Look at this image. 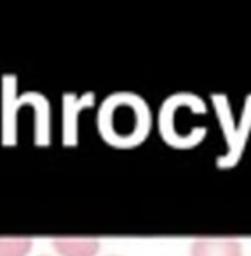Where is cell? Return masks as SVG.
Wrapping results in <instances>:
<instances>
[{"label": "cell", "mask_w": 251, "mask_h": 256, "mask_svg": "<svg viewBox=\"0 0 251 256\" xmlns=\"http://www.w3.org/2000/svg\"><path fill=\"white\" fill-rule=\"evenodd\" d=\"M100 126L105 138L119 145L143 140L148 131L146 104L132 92H117L103 103Z\"/></svg>", "instance_id": "cell-1"}, {"label": "cell", "mask_w": 251, "mask_h": 256, "mask_svg": "<svg viewBox=\"0 0 251 256\" xmlns=\"http://www.w3.org/2000/svg\"><path fill=\"white\" fill-rule=\"evenodd\" d=\"M192 256H242V248L234 239H199L190 248Z\"/></svg>", "instance_id": "cell-2"}, {"label": "cell", "mask_w": 251, "mask_h": 256, "mask_svg": "<svg viewBox=\"0 0 251 256\" xmlns=\"http://www.w3.org/2000/svg\"><path fill=\"white\" fill-rule=\"evenodd\" d=\"M52 248L62 256H96L100 240L92 237H56Z\"/></svg>", "instance_id": "cell-3"}, {"label": "cell", "mask_w": 251, "mask_h": 256, "mask_svg": "<svg viewBox=\"0 0 251 256\" xmlns=\"http://www.w3.org/2000/svg\"><path fill=\"white\" fill-rule=\"evenodd\" d=\"M32 250V239L26 237H0V256H26Z\"/></svg>", "instance_id": "cell-4"}]
</instances>
